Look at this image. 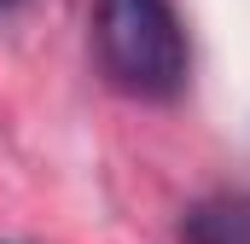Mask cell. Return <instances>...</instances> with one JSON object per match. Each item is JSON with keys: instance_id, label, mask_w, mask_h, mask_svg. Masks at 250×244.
I'll return each instance as SVG.
<instances>
[{"instance_id": "cell-1", "label": "cell", "mask_w": 250, "mask_h": 244, "mask_svg": "<svg viewBox=\"0 0 250 244\" xmlns=\"http://www.w3.org/2000/svg\"><path fill=\"white\" fill-rule=\"evenodd\" d=\"M93 47L105 81L128 99H175L187 87L192 47L181 29L175 0H99L93 12Z\"/></svg>"}, {"instance_id": "cell-2", "label": "cell", "mask_w": 250, "mask_h": 244, "mask_svg": "<svg viewBox=\"0 0 250 244\" xmlns=\"http://www.w3.org/2000/svg\"><path fill=\"white\" fill-rule=\"evenodd\" d=\"M187 244H250V198H209L181 221Z\"/></svg>"}, {"instance_id": "cell-3", "label": "cell", "mask_w": 250, "mask_h": 244, "mask_svg": "<svg viewBox=\"0 0 250 244\" xmlns=\"http://www.w3.org/2000/svg\"><path fill=\"white\" fill-rule=\"evenodd\" d=\"M0 6H6V0H0Z\"/></svg>"}, {"instance_id": "cell-4", "label": "cell", "mask_w": 250, "mask_h": 244, "mask_svg": "<svg viewBox=\"0 0 250 244\" xmlns=\"http://www.w3.org/2000/svg\"><path fill=\"white\" fill-rule=\"evenodd\" d=\"M0 244H6V239H0Z\"/></svg>"}]
</instances>
